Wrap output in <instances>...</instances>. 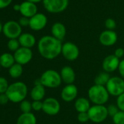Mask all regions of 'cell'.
Masks as SVG:
<instances>
[{"mask_svg":"<svg viewBox=\"0 0 124 124\" xmlns=\"http://www.w3.org/2000/svg\"><path fill=\"white\" fill-rule=\"evenodd\" d=\"M112 118L114 124H124V111L119 110Z\"/></svg>","mask_w":124,"mask_h":124,"instance_id":"obj_28","label":"cell"},{"mask_svg":"<svg viewBox=\"0 0 124 124\" xmlns=\"http://www.w3.org/2000/svg\"><path fill=\"white\" fill-rule=\"evenodd\" d=\"M69 0H43L45 9L50 13L58 14L64 12L69 6Z\"/></svg>","mask_w":124,"mask_h":124,"instance_id":"obj_7","label":"cell"},{"mask_svg":"<svg viewBox=\"0 0 124 124\" xmlns=\"http://www.w3.org/2000/svg\"><path fill=\"white\" fill-rule=\"evenodd\" d=\"M19 24L21 25V27H26V26H29V18L26 17H23L22 16L19 20H18Z\"/></svg>","mask_w":124,"mask_h":124,"instance_id":"obj_35","label":"cell"},{"mask_svg":"<svg viewBox=\"0 0 124 124\" xmlns=\"http://www.w3.org/2000/svg\"><path fill=\"white\" fill-rule=\"evenodd\" d=\"M20 4V13L21 14L22 16L31 18V17H33L34 15L37 13L38 8L36 4L26 0L25 1H23Z\"/></svg>","mask_w":124,"mask_h":124,"instance_id":"obj_16","label":"cell"},{"mask_svg":"<svg viewBox=\"0 0 124 124\" xmlns=\"http://www.w3.org/2000/svg\"><path fill=\"white\" fill-rule=\"evenodd\" d=\"M114 55L115 57H117L118 59H121L124 56V49L121 47H119L118 49H116L115 50V52H114Z\"/></svg>","mask_w":124,"mask_h":124,"instance_id":"obj_36","label":"cell"},{"mask_svg":"<svg viewBox=\"0 0 124 124\" xmlns=\"http://www.w3.org/2000/svg\"><path fill=\"white\" fill-rule=\"evenodd\" d=\"M9 86H10V84H9L7 80L4 77L0 76V94L6 93V92L8 89Z\"/></svg>","mask_w":124,"mask_h":124,"instance_id":"obj_29","label":"cell"},{"mask_svg":"<svg viewBox=\"0 0 124 124\" xmlns=\"http://www.w3.org/2000/svg\"><path fill=\"white\" fill-rule=\"evenodd\" d=\"M77 120L80 123H86L88 121H90L89 119V116L88 114V112H84V113H78L77 115Z\"/></svg>","mask_w":124,"mask_h":124,"instance_id":"obj_32","label":"cell"},{"mask_svg":"<svg viewBox=\"0 0 124 124\" xmlns=\"http://www.w3.org/2000/svg\"><path fill=\"white\" fill-rule=\"evenodd\" d=\"M10 102L12 103H20L24 100L28 94V87L22 81H16L10 84L6 92Z\"/></svg>","mask_w":124,"mask_h":124,"instance_id":"obj_2","label":"cell"},{"mask_svg":"<svg viewBox=\"0 0 124 124\" xmlns=\"http://www.w3.org/2000/svg\"><path fill=\"white\" fill-rule=\"evenodd\" d=\"M2 28H3V25H2L1 22L0 21V33L2 32Z\"/></svg>","mask_w":124,"mask_h":124,"instance_id":"obj_42","label":"cell"},{"mask_svg":"<svg viewBox=\"0 0 124 124\" xmlns=\"http://www.w3.org/2000/svg\"><path fill=\"white\" fill-rule=\"evenodd\" d=\"M15 63V60L13 54L8 52H5L0 55V64L2 68L9 69Z\"/></svg>","mask_w":124,"mask_h":124,"instance_id":"obj_22","label":"cell"},{"mask_svg":"<svg viewBox=\"0 0 124 124\" xmlns=\"http://www.w3.org/2000/svg\"><path fill=\"white\" fill-rule=\"evenodd\" d=\"M51 36L55 37L56 39L62 41V40L65 38L67 34V28L64 23L61 22H56L51 26Z\"/></svg>","mask_w":124,"mask_h":124,"instance_id":"obj_19","label":"cell"},{"mask_svg":"<svg viewBox=\"0 0 124 124\" xmlns=\"http://www.w3.org/2000/svg\"><path fill=\"white\" fill-rule=\"evenodd\" d=\"M110 73L105 72V71L102 72V73H99L94 78V84L105 86L106 84H107L108 81L110 80Z\"/></svg>","mask_w":124,"mask_h":124,"instance_id":"obj_25","label":"cell"},{"mask_svg":"<svg viewBox=\"0 0 124 124\" xmlns=\"http://www.w3.org/2000/svg\"><path fill=\"white\" fill-rule=\"evenodd\" d=\"M20 110H21L22 113H31L32 110L31 102L29 100H24L21 102H20Z\"/></svg>","mask_w":124,"mask_h":124,"instance_id":"obj_26","label":"cell"},{"mask_svg":"<svg viewBox=\"0 0 124 124\" xmlns=\"http://www.w3.org/2000/svg\"><path fill=\"white\" fill-rule=\"evenodd\" d=\"M20 4H15V5L13 6V9H14L15 11L20 12Z\"/></svg>","mask_w":124,"mask_h":124,"instance_id":"obj_40","label":"cell"},{"mask_svg":"<svg viewBox=\"0 0 124 124\" xmlns=\"http://www.w3.org/2000/svg\"><path fill=\"white\" fill-rule=\"evenodd\" d=\"M118 70V72L121 75V77L124 79V59L120 61Z\"/></svg>","mask_w":124,"mask_h":124,"instance_id":"obj_38","label":"cell"},{"mask_svg":"<svg viewBox=\"0 0 124 124\" xmlns=\"http://www.w3.org/2000/svg\"><path fill=\"white\" fill-rule=\"evenodd\" d=\"M14 57L16 63L20 65L28 64L33 57V52L31 49L20 46L17 51L14 52Z\"/></svg>","mask_w":124,"mask_h":124,"instance_id":"obj_11","label":"cell"},{"mask_svg":"<svg viewBox=\"0 0 124 124\" xmlns=\"http://www.w3.org/2000/svg\"><path fill=\"white\" fill-rule=\"evenodd\" d=\"M116 105L118 107L120 110L124 111V93L117 97Z\"/></svg>","mask_w":124,"mask_h":124,"instance_id":"obj_33","label":"cell"},{"mask_svg":"<svg viewBox=\"0 0 124 124\" xmlns=\"http://www.w3.org/2000/svg\"><path fill=\"white\" fill-rule=\"evenodd\" d=\"M20 47V44L19 43V41L18 39H9L7 42V48L12 52L17 51L19 48Z\"/></svg>","mask_w":124,"mask_h":124,"instance_id":"obj_27","label":"cell"},{"mask_svg":"<svg viewBox=\"0 0 124 124\" xmlns=\"http://www.w3.org/2000/svg\"><path fill=\"white\" fill-rule=\"evenodd\" d=\"M2 33L9 39H18L22 34V27L18 22L9 20L3 25Z\"/></svg>","mask_w":124,"mask_h":124,"instance_id":"obj_8","label":"cell"},{"mask_svg":"<svg viewBox=\"0 0 124 124\" xmlns=\"http://www.w3.org/2000/svg\"><path fill=\"white\" fill-rule=\"evenodd\" d=\"M42 111L50 116L58 114L61 110L59 101L54 97H48L42 101Z\"/></svg>","mask_w":124,"mask_h":124,"instance_id":"obj_10","label":"cell"},{"mask_svg":"<svg viewBox=\"0 0 124 124\" xmlns=\"http://www.w3.org/2000/svg\"><path fill=\"white\" fill-rule=\"evenodd\" d=\"M61 41L51 35L44 36L38 41L37 49L39 54L46 60H53L61 54Z\"/></svg>","mask_w":124,"mask_h":124,"instance_id":"obj_1","label":"cell"},{"mask_svg":"<svg viewBox=\"0 0 124 124\" xmlns=\"http://www.w3.org/2000/svg\"><path fill=\"white\" fill-rule=\"evenodd\" d=\"M26 1H29L33 2V3H34V4H37V3H39V2L42 1L43 0H26Z\"/></svg>","mask_w":124,"mask_h":124,"instance_id":"obj_41","label":"cell"},{"mask_svg":"<svg viewBox=\"0 0 124 124\" xmlns=\"http://www.w3.org/2000/svg\"><path fill=\"white\" fill-rule=\"evenodd\" d=\"M32 110L34 111H40L42 110V101H33L31 102Z\"/></svg>","mask_w":124,"mask_h":124,"instance_id":"obj_34","label":"cell"},{"mask_svg":"<svg viewBox=\"0 0 124 124\" xmlns=\"http://www.w3.org/2000/svg\"><path fill=\"white\" fill-rule=\"evenodd\" d=\"M1 68V64H0V68Z\"/></svg>","mask_w":124,"mask_h":124,"instance_id":"obj_43","label":"cell"},{"mask_svg":"<svg viewBox=\"0 0 124 124\" xmlns=\"http://www.w3.org/2000/svg\"><path fill=\"white\" fill-rule=\"evenodd\" d=\"M105 86L110 95L118 97L124 93V79L118 76L110 77Z\"/></svg>","mask_w":124,"mask_h":124,"instance_id":"obj_6","label":"cell"},{"mask_svg":"<svg viewBox=\"0 0 124 124\" xmlns=\"http://www.w3.org/2000/svg\"><path fill=\"white\" fill-rule=\"evenodd\" d=\"M48 24V17L43 13L37 12L29 18V28L34 31H39L45 28Z\"/></svg>","mask_w":124,"mask_h":124,"instance_id":"obj_12","label":"cell"},{"mask_svg":"<svg viewBox=\"0 0 124 124\" xmlns=\"http://www.w3.org/2000/svg\"><path fill=\"white\" fill-rule=\"evenodd\" d=\"M16 124H37V118L34 113H21L17 119Z\"/></svg>","mask_w":124,"mask_h":124,"instance_id":"obj_23","label":"cell"},{"mask_svg":"<svg viewBox=\"0 0 124 124\" xmlns=\"http://www.w3.org/2000/svg\"><path fill=\"white\" fill-rule=\"evenodd\" d=\"M88 100L94 105L106 104L110 98V94L106 86L94 84L88 91Z\"/></svg>","mask_w":124,"mask_h":124,"instance_id":"obj_3","label":"cell"},{"mask_svg":"<svg viewBox=\"0 0 124 124\" xmlns=\"http://www.w3.org/2000/svg\"><path fill=\"white\" fill-rule=\"evenodd\" d=\"M88 114L90 121L96 124L105 121L109 116L107 107L104 105H94L91 106Z\"/></svg>","mask_w":124,"mask_h":124,"instance_id":"obj_5","label":"cell"},{"mask_svg":"<svg viewBox=\"0 0 124 124\" xmlns=\"http://www.w3.org/2000/svg\"><path fill=\"white\" fill-rule=\"evenodd\" d=\"M9 75L12 78H20L23 72V65L18 63H15L12 66L9 68Z\"/></svg>","mask_w":124,"mask_h":124,"instance_id":"obj_24","label":"cell"},{"mask_svg":"<svg viewBox=\"0 0 124 124\" xmlns=\"http://www.w3.org/2000/svg\"><path fill=\"white\" fill-rule=\"evenodd\" d=\"M120 61V59H118L114 54H110L107 56L102 62L103 70L108 73L115 72L118 68Z\"/></svg>","mask_w":124,"mask_h":124,"instance_id":"obj_15","label":"cell"},{"mask_svg":"<svg viewBox=\"0 0 124 124\" xmlns=\"http://www.w3.org/2000/svg\"><path fill=\"white\" fill-rule=\"evenodd\" d=\"M107 109L108 112V116L111 117H113L120 110L117 105H110L107 107Z\"/></svg>","mask_w":124,"mask_h":124,"instance_id":"obj_31","label":"cell"},{"mask_svg":"<svg viewBox=\"0 0 124 124\" xmlns=\"http://www.w3.org/2000/svg\"><path fill=\"white\" fill-rule=\"evenodd\" d=\"M39 79L42 85L50 89L57 88L62 83L60 73L52 69L43 72Z\"/></svg>","mask_w":124,"mask_h":124,"instance_id":"obj_4","label":"cell"},{"mask_svg":"<svg viewBox=\"0 0 124 124\" xmlns=\"http://www.w3.org/2000/svg\"><path fill=\"white\" fill-rule=\"evenodd\" d=\"M9 101H10V100H9L7 95L6 94V93L0 94V105H6Z\"/></svg>","mask_w":124,"mask_h":124,"instance_id":"obj_37","label":"cell"},{"mask_svg":"<svg viewBox=\"0 0 124 124\" xmlns=\"http://www.w3.org/2000/svg\"><path fill=\"white\" fill-rule=\"evenodd\" d=\"M90 108V100L86 97H79L75 101V108L78 113L88 112Z\"/></svg>","mask_w":124,"mask_h":124,"instance_id":"obj_21","label":"cell"},{"mask_svg":"<svg viewBox=\"0 0 124 124\" xmlns=\"http://www.w3.org/2000/svg\"><path fill=\"white\" fill-rule=\"evenodd\" d=\"M78 94L77 87L75 84H67L61 90V97L63 101L66 102H71L75 101Z\"/></svg>","mask_w":124,"mask_h":124,"instance_id":"obj_14","label":"cell"},{"mask_svg":"<svg viewBox=\"0 0 124 124\" xmlns=\"http://www.w3.org/2000/svg\"><path fill=\"white\" fill-rule=\"evenodd\" d=\"M12 1V0H0V9L7 7Z\"/></svg>","mask_w":124,"mask_h":124,"instance_id":"obj_39","label":"cell"},{"mask_svg":"<svg viewBox=\"0 0 124 124\" xmlns=\"http://www.w3.org/2000/svg\"><path fill=\"white\" fill-rule=\"evenodd\" d=\"M61 54L67 60L75 61L80 55V49L75 43L67 41L62 44Z\"/></svg>","mask_w":124,"mask_h":124,"instance_id":"obj_9","label":"cell"},{"mask_svg":"<svg viewBox=\"0 0 124 124\" xmlns=\"http://www.w3.org/2000/svg\"><path fill=\"white\" fill-rule=\"evenodd\" d=\"M105 25L107 28V30H111V31H114L116 28L117 26V23L116 21L113 19V18H107L105 22Z\"/></svg>","mask_w":124,"mask_h":124,"instance_id":"obj_30","label":"cell"},{"mask_svg":"<svg viewBox=\"0 0 124 124\" xmlns=\"http://www.w3.org/2000/svg\"><path fill=\"white\" fill-rule=\"evenodd\" d=\"M99 40L102 45L105 46H111L116 44L118 41V34L115 31L106 29L100 33Z\"/></svg>","mask_w":124,"mask_h":124,"instance_id":"obj_13","label":"cell"},{"mask_svg":"<svg viewBox=\"0 0 124 124\" xmlns=\"http://www.w3.org/2000/svg\"><path fill=\"white\" fill-rule=\"evenodd\" d=\"M62 82L66 84H72L76 78V74L74 69L70 66H64L60 71Z\"/></svg>","mask_w":124,"mask_h":124,"instance_id":"obj_17","label":"cell"},{"mask_svg":"<svg viewBox=\"0 0 124 124\" xmlns=\"http://www.w3.org/2000/svg\"><path fill=\"white\" fill-rule=\"evenodd\" d=\"M45 96V87L41 84L39 79L35 82L34 86L30 92V97L33 101H42Z\"/></svg>","mask_w":124,"mask_h":124,"instance_id":"obj_18","label":"cell"},{"mask_svg":"<svg viewBox=\"0 0 124 124\" xmlns=\"http://www.w3.org/2000/svg\"><path fill=\"white\" fill-rule=\"evenodd\" d=\"M18 41L20 46L26 48H32L36 44L35 36L30 33H22V34L18 37Z\"/></svg>","mask_w":124,"mask_h":124,"instance_id":"obj_20","label":"cell"}]
</instances>
